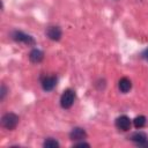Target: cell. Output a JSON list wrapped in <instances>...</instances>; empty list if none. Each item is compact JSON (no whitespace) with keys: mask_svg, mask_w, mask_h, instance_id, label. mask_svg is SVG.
Listing matches in <instances>:
<instances>
[{"mask_svg":"<svg viewBox=\"0 0 148 148\" xmlns=\"http://www.w3.org/2000/svg\"><path fill=\"white\" fill-rule=\"evenodd\" d=\"M58 79L56 75H43L40 76V86L44 91H51L56 88Z\"/></svg>","mask_w":148,"mask_h":148,"instance_id":"obj_4","label":"cell"},{"mask_svg":"<svg viewBox=\"0 0 148 148\" xmlns=\"http://www.w3.org/2000/svg\"><path fill=\"white\" fill-rule=\"evenodd\" d=\"M59 146H60L59 142L53 138H47L43 142V147H45V148H58Z\"/></svg>","mask_w":148,"mask_h":148,"instance_id":"obj_12","label":"cell"},{"mask_svg":"<svg viewBox=\"0 0 148 148\" xmlns=\"http://www.w3.org/2000/svg\"><path fill=\"white\" fill-rule=\"evenodd\" d=\"M131 88H132V81L128 77L124 76L118 81V89H119L120 92L126 94L131 90Z\"/></svg>","mask_w":148,"mask_h":148,"instance_id":"obj_9","label":"cell"},{"mask_svg":"<svg viewBox=\"0 0 148 148\" xmlns=\"http://www.w3.org/2000/svg\"><path fill=\"white\" fill-rule=\"evenodd\" d=\"M7 91H8V89H7L6 84L2 83V84H1V88H0V101H3V99H5V97H6V95H7Z\"/></svg>","mask_w":148,"mask_h":148,"instance_id":"obj_13","label":"cell"},{"mask_svg":"<svg viewBox=\"0 0 148 148\" xmlns=\"http://www.w3.org/2000/svg\"><path fill=\"white\" fill-rule=\"evenodd\" d=\"M10 37H12L13 40H15L17 43H23L25 45H31V46L36 45L35 38L32 36H30V35L21 31V30H14V31H12Z\"/></svg>","mask_w":148,"mask_h":148,"instance_id":"obj_1","label":"cell"},{"mask_svg":"<svg viewBox=\"0 0 148 148\" xmlns=\"http://www.w3.org/2000/svg\"><path fill=\"white\" fill-rule=\"evenodd\" d=\"M44 59V53L43 51H40L39 49H32L29 53V60L34 64H38L40 61H43Z\"/></svg>","mask_w":148,"mask_h":148,"instance_id":"obj_10","label":"cell"},{"mask_svg":"<svg viewBox=\"0 0 148 148\" xmlns=\"http://www.w3.org/2000/svg\"><path fill=\"white\" fill-rule=\"evenodd\" d=\"M20 121V118L17 114L13 113V112H7L2 116L1 118V125L2 127H5L6 130H9V131H13L16 128L17 124Z\"/></svg>","mask_w":148,"mask_h":148,"instance_id":"obj_2","label":"cell"},{"mask_svg":"<svg viewBox=\"0 0 148 148\" xmlns=\"http://www.w3.org/2000/svg\"><path fill=\"white\" fill-rule=\"evenodd\" d=\"M45 35L49 39H51L53 42H58V40L61 39L62 31H61V28L58 27V25H50V27L46 28Z\"/></svg>","mask_w":148,"mask_h":148,"instance_id":"obj_5","label":"cell"},{"mask_svg":"<svg viewBox=\"0 0 148 148\" xmlns=\"http://www.w3.org/2000/svg\"><path fill=\"white\" fill-rule=\"evenodd\" d=\"M86 138H87V132L82 127H74L69 132V139L72 141H80V140H84Z\"/></svg>","mask_w":148,"mask_h":148,"instance_id":"obj_8","label":"cell"},{"mask_svg":"<svg viewBox=\"0 0 148 148\" xmlns=\"http://www.w3.org/2000/svg\"><path fill=\"white\" fill-rule=\"evenodd\" d=\"M95 86H96V88H97L98 90H103V89L105 88V80H104V79H99V80L95 83Z\"/></svg>","mask_w":148,"mask_h":148,"instance_id":"obj_14","label":"cell"},{"mask_svg":"<svg viewBox=\"0 0 148 148\" xmlns=\"http://www.w3.org/2000/svg\"><path fill=\"white\" fill-rule=\"evenodd\" d=\"M128 139H130L131 141H133L134 143H136L138 146L148 147V138H147V135H146L143 132H135V133H133Z\"/></svg>","mask_w":148,"mask_h":148,"instance_id":"obj_7","label":"cell"},{"mask_svg":"<svg viewBox=\"0 0 148 148\" xmlns=\"http://www.w3.org/2000/svg\"><path fill=\"white\" fill-rule=\"evenodd\" d=\"M75 102V91L73 89H66L60 97V106L65 110L71 109Z\"/></svg>","mask_w":148,"mask_h":148,"instance_id":"obj_3","label":"cell"},{"mask_svg":"<svg viewBox=\"0 0 148 148\" xmlns=\"http://www.w3.org/2000/svg\"><path fill=\"white\" fill-rule=\"evenodd\" d=\"M114 124H116V127H117L118 130L126 132V131H128V130L131 128L132 120H131V119H130L127 116L123 114V116H119V117L116 119Z\"/></svg>","mask_w":148,"mask_h":148,"instance_id":"obj_6","label":"cell"},{"mask_svg":"<svg viewBox=\"0 0 148 148\" xmlns=\"http://www.w3.org/2000/svg\"><path fill=\"white\" fill-rule=\"evenodd\" d=\"M147 124V118L145 116H136L133 119V125L135 128H142Z\"/></svg>","mask_w":148,"mask_h":148,"instance_id":"obj_11","label":"cell"},{"mask_svg":"<svg viewBox=\"0 0 148 148\" xmlns=\"http://www.w3.org/2000/svg\"><path fill=\"white\" fill-rule=\"evenodd\" d=\"M73 147H90V145L88 142H86L84 140H80L73 143Z\"/></svg>","mask_w":148,"mask_h":148,"instance_id":"obj_15","label":"cell"},{"mask_svg":"<svg viewBox=\"0 0 148 148\" xmlns=\"http://www.w3.org/2000/svg\"><path fill=\"white\" fill-rule=\"evenodd\" d=\"M141 57H142V58H143L146 61H148V47H147V49H146V50H145V51L141 53Z\"/></svg>","mask_w":148,"mask_h":148,"instance_id":"obj_16","label":"cell"}]
</instances>
